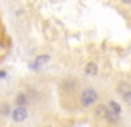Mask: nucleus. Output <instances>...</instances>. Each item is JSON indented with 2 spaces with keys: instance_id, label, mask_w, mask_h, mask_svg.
<instances>
[{
  "instance_id": "nucleus-6",
  "label": "nucleus",
  "mask_w": 131,
  "mask_h": 127,
  "mask_svg": "<svg viewBox=\"0 0 131 127\" xmlns=\"http://www.w3.org/2000/svg\"><path fill=\"white\" fill-rule=\"evenodd\" d=\"M83 73H85V76H88V78H94V76H97L99 75V65L96 62H86L85 63V67H83Z\"/></svg>"
},
{
  "instance_id": "nucleus-8",
  "label": "nucleus",
  "mask_w": 131,
  "mask_h": 127,
  "mask_svg": "<svg viewBox=\"0 0 131 127\" xmlns=\"http://www.w3.org/2000/svg\"><path fill=\"white\" fill-rule=\"evenodd\" d=\"M103 121H105V122H108V124H111V125H117V124L120 122V115L108 108V112H106V115H105Z\"/></svg>"
},
{
  "instance_id": "nucleus-4",
  "label": "nucleus",
  "mask_w": 131,
  "mask_h": 127,
  "mask_svg": "<svg viewBox=\"0 0 131 127\" xmlns=\"http://www.w3.org/2000/svg\"><path fill=\"white\" fill-rule=\"evenodd\" d=\"M49 60H51V54H48V53L39 54V56H37V57L29 63V68H31V70H37V68H40V67L46 65Z\"/></svg>"
},
{
  "instance_id": "nucleus-12",
  "label": "nucleus",
  "mask_w": 131,
  "mask_h": 127,
  "mask_svg": "<svg viewBox=\"0 0 131 127\" xmlns=\"http://www.w3.org/2000/svg\"><path fill=\"white\" fill-rule=\"evenodd\" d=\"M120 96H122V101H123L128 107H131V88H128L126 92H123Z\"/></svg>"
},
{
  "instance_id": "nucleus-11",
  "label": "nucleus",
  "mask_w": 131,
  "mask_h": 127,
  "mask_svg": "<svg viewBox=\"0 0 131 127\" xmlns=\"http://www.w3.org/2000/svg\"><path fill=\"white\" fill-rule=\"evenodd\" d=\"M128 88H131V85H129V82H126V81H120V82L116 85V92H117L119 95H122V93L126 92Z\"/></svg>"
},
{
  "instance_id": "nucleus-1",
  "label": "nucleus",
  "mask_w": 131,
  "mask_h": 127,
  "mask_svg": "<svg viewBox=\"0 0 131 127\" xmlns=\"http://www.w3.org/2000/svg\"><path fill=\"white\" fill-rule=\"evenodd\" d=\"M99 90L93 85H83L79 90V105L82 108H93L99 102Z\"/></svg>"
},
{
  "instance_id": "nucleus-5",
  "label": "nucleus",
  "mask_w": 131,
  "mask_h": 127,
  "mask_svg": "<svg viewBox=\"0 0 131 127\" xmlns=\"http://www.w3.org/2000/svg\"><path fill=\"white\" fill-rule=\"evenodd\" d=\"M106 112H108V105L103 104V102H97V104L93 107V116H94L96 119H102V121H103Z\"/></svg>"
},
{
  "instance_id": "nucleus-7",
  "label": "nucleus",
  "mask_w": 131,
  "mask_h": 127,
  "mask_svg": "<svg viewBox=\"0 0 131 127\" xmlns=\"http://www.w3.org/2000/svg\"><path fill=\"white\" fill-rule=\"evenodd\" d=\"M29 102H31V98H29V95H28L26 92H19V93L16 95V98H14V104H16V105L28 107Z\"/></svg>"
},
{
  "instance_id": "nucleus-13",
  "label": "nucleus",
  "mask_w": 131,
  "mask_h": 127,
  "mask_svg": "<svg viewBox=\"0 0 131 127\" xmlns=\"http://www.w3.org/2000/svg\"><path fill=\"white\" fill-rule=\"evenodd\" d=\"M6 78V71L5 70H0V79H5Z\"/></svg>"
},
{
  "instance_id": "nucleus-10",
  "label": "nucleus",
  "mask_w": 131,
  "mask_h": 127,
  "mask_svg": "<svg viewBox=\"0 0 131 127\" xmlns=\"http://www.w3.org/2000/svg\"><path fill=\"white\" fill-rule=\"evenodd\" d=\"M11 105L8 102H2L0 104V116H9L11 115Z\"/></svg>"
},
{
  "instance_id": "nucleus-2",
  "label": "nucleus",
  "mask_w": 131,
  "mask_h": 127,
  "mask_svg": "<svg viewBox=\"0 0 131 127\" xmlns=\"http://www.w3.org/2000/svg\"><path fill=\"white\" fill-rule=\"evenodd\" d=\"M59 90L63 96H74L79 90H80V82L76 76H67V78H63L60 82H59Z\"/></svg>"
},
{
  "instance_id": "nucleus-3",
  "label": "nucleus",
  "mask_w": 131,
  "mask_h": 127,
  "mask_svg": "<svg viewBox=\"0 0 131 127\" xmlns=\"http://www.w3.org/2000/svg\"><path fill=\"white\" fill-rule=\"evenodd\" d=\"M9 118H11L14 122H23V121L28 119V108L23 107V105H16V107L11 110Z\"/></svg>"
},
{
  "instance_id": "nucleus-9",
  "label": "nucleus",
  "mask_w": 131,
  "mask_h": 127,
  "mask_svg": "<svg viewBox=\"0 0 131 127\" xmlns=\"http://www.w3.org/2000/svg\"><path fill=\"white\" fill-rule=\"evenodd\" d=\"M106 105H108V108H110V110H113V112H116V113L122 115V107H120V104H119L116 99H110Z\"/></svg>"
},
{
  "instance_id": "nucleus-14",
  "label": "nucleus",
  "mask_w": 131,
  "mask_h": 127,
  "mask_svg": "<svg viewBox=\"0 0 131 127\" xmlns=\"http://www.w3.org/2000/svg\"><path fill=\"white\" fill-rule=\"evenodd\" d=\"M123 5H131V0H122Z\"/></svg>"
}]
</instances>
